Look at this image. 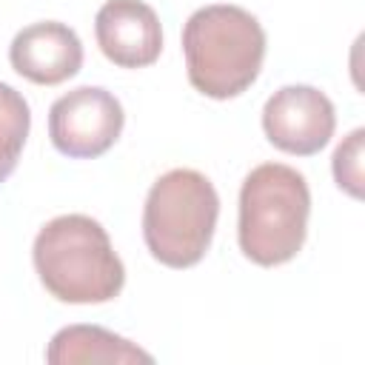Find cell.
Wrapping results in <instances>:
<instances>
[{
  "label": "cell",
  "mask_w": 365,
  "mask_h": 365,
  "mask_svg": "<svg viewBox=\"0 0 365 365\" xmlns=\"http://www.w3.org/2000/svg\"><path fill=\"white\" fill-rule=\"evenodd\" d=\"M362 143H365V128H354V131L336 145L334 160H331L336 185H339L345 194H351L354 200L362 197V182H365V177H362V157H365Z\"/></svg>",
  "instance_id": "11"
},
{
  "label": "cell",
  "mask_w": 365,
  "mask_h": 365,
  "mask_svg": "<svg viewBox=\"0 0 365 365\" xmlns=\"http://www.w3.org/2000/svg\"><path fill=\"white\" fill-rule=\"evenodd\" d=\"M336 128L334 103L314 86H282L262 106L268 143L294 157L319 154Z\"/></svg>",
  "instance_id": "6"
},
{
  "label": "cell",
  "mask_w": 365,
  "mask_h": 365,
  "mask_svg": "<svg viewBox=\"0 0 365 365\" xmlns=\"http://www.w3.org/2000/svg\"><path fill=\"white\" fill-rule=\"evenodd\" d=\"M123 123L120 100L100 86H80L57 97L48 108V137L54 148L71 160L106 154L117 143Z\"/></svg>",
  "instance_id": "5"
},
{
  "label": "cell",
  "mask_w": 365,
  "mask_h": 365,
  "mask_svg": "<svg viewBox=\"0 0 365 365\" xmlns=\"http://www.w3.org/2000/svg\"><path fill=\"white\" fill-rule=\"evenodd\" d=\"M182 54L188 83L211 100H228L248 91L259 77L265 31L242 6H202L185 20Z\"/></svg>",
  "instance_id": "2"
},
{
  "label": "cell",
  "mask_w": 365,
  "mask_h": 365,
  "mask_svg": "<svg viewBox=\"0 0 365 365\" xmlns=\"http://www.w3.org/2000/svg\"><path fill=\"white\" fill-rule=\"evenodd\" d=\"M9 63L20 77L37 86H60L83 68V43L66 23H31L14 34Z\"/></svg>",
  "instance_id": "8"
},
{
  "label": "cell",
  "mask_w": 365,
  "mask_h": 365,
  "mask_svg": "<svg viewBox=\"0 0 365 365\" xmlns=\"http://www.w3.org/2000/svg\"><path fill=\"white\" fill-rule=\"evenodd\" d=\"M97 46L120 68H145L163 51L157 11L143 0H106L94 17Z\"/></svg>",
  "instance_id": "7"
},
{
  "label": "cell",
  "mask_w": 365,
  "mask_h": 365,
  "mask_svg": "<svg viewBox=\"0 0 365 365\" xmlns=\"http://www.w3.org/2000/svg\"><path fill=\"white\" fill-rule=\"evenodd\" d=\"M308 214L311 191L297 168L285 163L251 168L240 188V251L262 268L291 262L305 242Z\"/></svg>",
  "instance_id": "3"
},
{
  "label": "cell",
  "mask_w": 365,
  "mask_h": 365,
  "mask_svg": "<svg viewBox=\"0 0 365 365\" xmlns=\"http://www.w3.org/2000/svg\"><path fill=\"white\" fill-rule=\"evenodd\" d=\"M48 365H77V362H154L148 351L134 345L125 336H117L100 325H66L60 328L48 348H46Z\"/></svg>",
  "instance_id": "9"
},
{
  "label": "cell",
  "mask_w": 365,
  "mask_h": 365,
  "mask_svg": "<svg viewBox=\"0 0 365 365\" xmlns=\"http://www.w3.org/2000/svg\"><path fill=\"white\" fill-rule=\"evenodd\" d=\"M43 288L68 305H97L120 297L125 268L106 228L86 214L48 220L31 245Z\"/></svg>",
  "instance_id": "1"
},
{
  "label": "cell",
  "mask_w": 365,
  "mask_h": 365,
  "mask_svg": "<svg viewBox=\"0 0 365 365\" xmlns=\"http://www.w3.org/2000/svg\"><path fill=\"white\" fill-rule=\"evenodd\" d=\"M220 197L211 180L194 168H171L154 180L143 205V240L151 257L168 268H191L211 248Z\"/></svg>",
  "instance_id": "4"
},
{
  "label": "cell",
  "mask_w": 365,
  "mask_h": 365,
  "mask_svg": "<svg viewBox=\"0 0 365 365\" xmlns=\"http://www.w3.org/2000/svg\"><path fill=\"white\" fill-rule=\"evenodd\" d=\"M29 128L31 111L26 97L9 83H0V182H6L14 174Z\"/></svg>",
  "instance_id": "10"
}]
</instances>
